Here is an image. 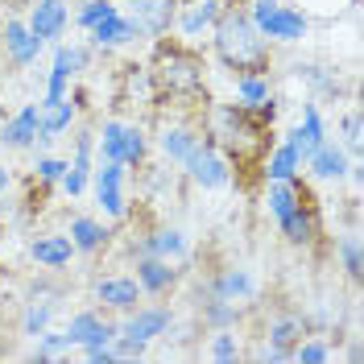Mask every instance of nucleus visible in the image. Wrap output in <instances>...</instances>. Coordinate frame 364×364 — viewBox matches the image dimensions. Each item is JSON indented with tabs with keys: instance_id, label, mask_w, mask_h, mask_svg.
<instances>
[{
	"instance_id": "nucleus-1",
	"label": "nucleus",
	"mask_w": 364,
	"mask_h": 364,
	"mask_svg": "<svg viewBox=\"0 0 364 364\" xmlns=\"http://www.w3.org/2000/svg\"><path fill=\"white\" fill-rule=\"evenodd\" d=\"M215 50L232 70H265L269 63V42L245 9H228L215 17Z\"/></svg>"
},
{
	"instance_id": "nucleus-2",
	"label": "nucleus",
	"mask_w": 364,
	"mask_h": 364,
	"mask_svg": "<svg viewBox=\"0 0 364 364\" xmlns=\"http://www.w3.org/2000/svg\"><path fill=\"white\" fill-rule=\"evenodd\" d=\"M215 136H220V145H224L228 154H236V158H245V154L265 145L261 116L252 120V108H245V104H228V108L215 112Z\"/></svg>"
},
{
	"instance_id": "nucleus-3",
	"label": "nucleus",
	"mask_w": 364,
	"mask_h": 364,
	"mask_svg": "<svg viewBox=\"0 0 364 364\" xmlns=\"http://www.w3.org/2000/svg\"><path fill=\"white\" fill-rule=\"evenodd\" d=\"M269 211L290 245H311L315 240V220H311L306 203L298 199V191L290 182H273L269 186Z\"/></svg>"
},
{
	"instance_id": "nucleus-4",
	"label": "nucleus",
	"mask_w": 364,
	"mask_h": 364,
	"mask_svg": "<svg viewBox=\"0 0 364 364\" xmlns=\"http://www.w3.org/2000/svg\"><path fill=\"white\" fill-rule=\"evenodd\" d=\"M249 17L265 33V42H302L306 38V13L282 4V0H252Z\"/></svg>"
},
{
	"instance_id": "nucleus-5",
	"label": "nucleus",
	"mask_w": 364,
	"mask_h": 364,
	"mask_svg": "<svg viewBox=\"0 0 364 364\" xmlns=\"http://www.w3.org/2000/svg\"><path fill=\"white\" fill-rule=\"evenodd\" d=\"M158 83L166 91H199L203 87V63L186 50H161L158 58Z\"/></svg>"
},
{
	"instance_id": "nucleus-6",
	"label": "nucleus",
	"mask_w": 364,
	"mask_h": 364,
	"mask_svg": "<svg viewBox=\"0 0 364 364\" xmlns=\"http://www.w3.org/2000/svg\"><path fill=\"white\" fill-rule=\"evenodd\" d=\"M83 67H87V50H83V46H58V50H54L50 79H46V100H42V108H50V104H63V100H67L70 79H75Z\"/></svg>"
},
{
	"instance_id": "nucleus-7",
	"label": "nucleus",
	"mask_w": 364,
	"mask_h": 364,
	"mask_svg": "<svg viewBox=\"0 0 364 364\" xmlns=\"http://www.w3.org/2000/svg\"><path fill=\"white\" fill-rule=\"evenodd\" d=\"M178 13V0H124V17H133L145 38H161Z\"/></svg>"
},
{
	"instance_id": "nucleus-8",
	"label": "nucleus",
	"mask_w": 364,
	"mask_h": 364,
	"mask_svg": "<svg viewBox=\"0 0 364 364\" xmlns=\"http://www.w3.org/2000/svg\"><path fill=\"white\" fill-rule=\"evenodd\" d=\"M170 323H174V315H170L166 306H133L129 318L116 327V336H129V340L149 343V340H158V336H166Z\"/></svg>"
},
{
	"instance_id": "nucleus-9",
	"label": "nucleus",
	"mask_w": 364,
	"mask_h": 364,
	"mask_svg": "<svg viewBox=\"0 0 364 364\" xmlns=\"http://www.w3.org/2000/svg\"><path fill=\"white\" fill-rule=\"evenodd\" d=\"M186 166V174H191V182H199L203 191H220V186H228V178H232V170H228V161L211 149V145H203L199 141V149L191 154V158L182 161Z\"/></svg>"
},
{
	"instance_id": "nucleus-10",
	"label": "nucleus",
	"mask_w": 364,
	"mask_h": 364,
	"mask_svg": "<svg viewBox=\"0 0 364 364\" xmlns=\"http://www.w3.org/2000/svg\"><path fill=\"white\" fill-rule=\"evenodd\" d=\"M87 33H91V46H95V50H116V46H129V42H136V38H145V33L136 29L133 17H124L120 9L108 13L104 21H95Z\"/></svg>"
},
{
	"instance_id": "nucleus-11",
	"label": "nucleus",
	"mask_w": 364,
	"mask_h": 364,
	"mask_svg": "<svg viewBox=\"0 0 364 364\" xmlns=\"http://www.w3.org/2000/svg\"><path fill=\"white\" fill-rule=\"evenodd\" d=\"M63 331H67L70 348H91V343H112L116 340V323L100 318L95 311H79Z\"/></svg>"
},
{
	"instance_id": "nucleus-12",
	"label": "nucleus",
	"mask_w": 364,
	"mask_h": 364,
	"mask_svg": "<svg viewBox=\"0 0 364 364\" xmlns=\"http://www.w3.org/2000/svg\"><path fill=\"white\" fill-rule=\"evenodd\" d=\"M124 170L120 161H100L95 170V199L108 215H124Z\"/></svg>"
},
{
	"instance_id": "nucleus-13",
	"label": "nucleus",
	"mask_w": 364,
	"mask_h": 364,
	"mask_svg": "<svg viewBox=\"0 0 364 364\" xmlns=\"http://www.w3.org/2000/svg\"><path fill=\"white\" fill-rule=\"evenodd\" d=\"M67 21H70V13L63 0H38L33 13H29V29H33L38 42H58L67 33Z\"/></svg>"
},
{
	"instance_id": "nucleus-14",
	"label": "nucleus",
	"mask_w": 364,
	"mask_h": 364,
	"mask_svg": "<svg viewBox=\"0 0 364 364\" xmlns=\"http://www.w3.org/2000/svg\"><path fill=\"white\" fill-rule=\"evenodd\" d=\"M38 124H42V104H25L13 120L0 124V145L4 149H29L38 136Z\"/></svg>"
},
{
	"instance_id": "nucleus-15",
	"label": "nucleus",
	"mask_w": 364,
	"mask_h": 364,
	"mask_svg": "<svg viewBox=\"0 0 364 364\" xmlns=\"http://www.w3.org/2000/svg\"><path fill=\"white\" fill-rule=\"evenodd\" d=\"M0 42H4V50H9V58L17 63V67H29V63H38V54H42V46L33 38V29L25 21H4V29H0Z\"/></svg>"
},
{
	"instance_id": "nucleus-16",
	"label": "nucleus",
	"mask_w": 364,
	"mask_h": 364,
	"mask_svg": "<svg viewBox=\"0 0 364 364\" xmlns=\"http://www.w3.org/2000/svg\"><path fill=\"white\" fill-rule=\"evenodd\" d=\"M323 141H327V124H323L318 104H302V120H298V129L290 133V145L298 149V158L306 161L318 145H323Z\"/></svg>"
},
{
	"instance_id": "nucleus-17",
	"label": "nucleus",
	"mask_w": 364,
	"mask_h": 364,
	"mask_svg": "<svg viewBox=\"0 0 364 364\" xmlns=\"http://www.w3.org/2000/svg\"><path fill=\"white\" fill-rule=\"evenodd\" d=\"M91 141H95L91 133H79V136H75V161L67 166V174L58 178L70 199H79V195L87 191V182H91Z\"/></svg>"
},
{
	"instance_id": "nucleus-18",
	"label": "nucleus",
	"mask_w": 364,
	"mask_h": 364,
	"mask_svg": "<svg viewBox=\"0 0 364 364\" xmlns=\"http://www.w3.org/2000/svg\"><path fill=\"white\" fill-rule=\"evenodd\" d=\"M95 298L104 306L129 315L136 302H141V286H136V277H104V282H95Z\"/></svg>"
},
{
	"instance_id": "nucleus-19",
	"label": "nucleus",
	"mask_w": 364,
	"mask_h": 364,
	"mask_svg": "<svg viewBox=\"0 0 364 364\" xmlns=\"http://www.w3.org/2000/svg\"><path fill=\"white\" fill-rule=\"evenodd\" d=\"M58 315V294L54 290H33V298L25 302V318H21V331L29 336V340H38L46 327H50V318Z\"/></svg>"
},
{
	"instance_id": "nucleus-20",
	"label": "nucleus",
	"mask_w": 364,
	"mask_h": 364,
	"mask_svg": "<svg viewBox=\"0 0 364 364\" xmlns=\"http://www.w3.org/2000/svg\"><path fill=\"white\" fill-rule=\"evenodd\" d=\"M302 166H311V174H315V178H343L352 161H348V149H343V145H336V141H323V145H318V149L302 161Z\"/></svg>"
},
{
	"instance_id": "nucleus-21",
	"label": "nucleus",
	"mask_w": 364,
	"mask_h": 364,
	"mask_svg": "<svg viewBox=\"0 0 364 364\" xmlns=\"http://www.w3.org/2000/svg\"><path fill=\"white\" fill-rule=\"evenodd\" d=\"M29 257L38 265H46V269H63V265H70V257H75V245H70V236H38L29 245Z\"/></svg>"
},
{
	"instance_id": "nucleus-22",
	"label": "nucleus",
	"mask_w": 364,
	"mask_h": 364,
	"mask_svg": "<svg viewBox=\"0 0 364 364\" xmlns=\"http://www.w3.org/2000/svg\"><path fill=\"white\" fill-rule=\"evenodd\" d=\"M174 282H178V273L170 269V261H161V257H141V261H136V286H141V290L161 294V290H170Z\"/></svg>"
},
{
	"instance_id": "nucleus-23",
	"label": "nucleus",
	"mask_w": 364,
	"mask_h": 364,
	"mask_svg": "<svg viewBox=\"0 0 364 364\" xmlns=\"http://www.w3.org/2000/svg\"><path fill=\"white\" fill-rule=\"evenodd\" d=\"M141 257H161V261H170V257H186V236H182L178 228H158L154 236H145L141 245H136Z\"/></svg>"
},
{
	"instance_id": "nucleus-24",
	"label": "nucleus",
	"mask_w": 364,
	"mask_h": 364,
	"mask_svg": "<svg viewBox=\"0 0 364 364\" xmlns=\"http://www.w3.org/2000/svg\"><path fill=\"white\" fill-rule=\"evenodd\" d=\"M207 286L220 298H228V302H249V298L257 294V282H252L249 269H224L220 277H211Z\"/></svg>"
},
{
	"instance_id": "nucleus-25",
	"label": "nucleus",
	"mask_w": 364,
	"mask_h": 364,
	"mask_svg": "<svg viewBox=\"0 0 364 364\" xmlns=\"http://www.w3.org/2000/svg\"><path fill=\"white\" fill-rule=\"evenodd\" d=\"M158 149L170 161H178V166H182V161L199 149V136L191 133V129H182V124H166V129H161V136H158Z\"/></svg>"
},
{
	"instance_id": "nucleus-26",
	"label": "nucleus",
	"mask_w": 364,
	"mask_h": 364,
	"mask_svg": "<svg viewBox=\"0 0 364 364\" xmlns=\"http://www.w3.org/2000/svg\"><path fill=\"white\" fill-rule=\"evenodd\" d=\"M224 13V4L220 0H195L186 13L178 17V29H182V38H199L203 29H211L215 25V17Z\"/></svg>"
},
{
	"instance_id": "nucleus-27",
	"label": "nucleus",
	"mask_w": 364,
	"mask_h": 364,
	"mask_svg": "<svg viewBox=\"0 0 364 364\" xmlns=\"http://www.w3.org/2000/svg\"><path fill=\"white\" fill-rule=\"evenodd\" d=\"M108 228L100 224V220H87V215H79V220H70V245H75V252H95L108 245Z\"/></svg>"
},
{
	"instance_id": "nucleus-28",
	"label": "nucleus",
	"mask_w": 364,
	"mask_h": 364,
	"mask_svg": "<svg viewBox=\"0 0 364 364\" xmlns=\"http://www.w3.org/2000/svg\"><path fill=\"white\" fill-rule=\"evenodd\" d=\"M199 315H203V323H211V327H232V323H236V302H228V298H220L211 286H203V290H199Z\"/></svg>"
},
{
	"instance_id": "nucleus-29",
	"label": "nucleus",
	"mask_w": 364,
	"mask_h": 364,
	"mask_svg": "<svg viewBox=\"0 0 364 364\" xmlns=\"http://www.w3.org/2000/svg\"><path fill=\"white\" fill-rule=\"evenodd\" d=\"M298 170H302V158H298V149L290 141H282L269 154V161H265V174H269L273 182H294Z\"/></svg>"
},
{
	"instance_id": "nucleus-30",
	"label": "nucleus",
	"mask_w": 364,
	"mask_h": 364,
	"mask_svg": "<svg viewBox=\"0 0 364 364\" xmlns=\"http://www.w3.org/2000/svg\"><path fill=\"white\" fill-rule=\"evenodd\" d=\"M124 120H104V133H100V158L104 161H120L124 166Z\"/></svg>"
},
{
	"instance_id": "nucleus-31",
	"label": "nucleus",
	"mask_w": 364,
	"mask_h": 364,
	"mask_svg": "<svg viewBox=\"0 0 364 364\" xmlns=\"http://www.w3.org/2000/svg\"><path fill=\"white\" fill-rule=\"evenodd\" d=\"M302 331H306V323H302V318H294V315L273 318V323H269V343H273V348L294 352V343L302 340Z\"/></svg>"
},
{
	"instance_id": "nucleus-32",
	"label": "nucleus",
	"mask_w": 364,
	"mask_h": 364,
	"mask_svg": "<svg viewBox=\"0 0 364 364\" xmlns=\"http://www.w3.org/2000/svg\"><path fill=\"white\" fill-rule=\"evenodd\" d=\"M236 100H240L245 108H257V104L269 100V83H265L261 75H240V79H236Z\"/></svg>"
},
{
	"instance_id": "nucleus-33",
	"label": "nucleus",
	"mask_w": 364,
	"mask_h": 364,
	"mask_svg": "<svg viewBox=\"0 0 364 364\" xmlns=\"http://www.w3.org/2000/svg\"><path fill=\"white\" fill-rule=\"evenodd\" d=\"M340 257H343V269H348V277L356 282V277L364 273V252H360V236H356V232L340 236Z\"/></svg>"
},
{
	"instance_id": "nucleus-34",
	"label": "nucleus",
	"mask_w": 364,
	"mask_h": 364,
	"mask_svg": "<svg viewBox=\"0 0 364 364\" xmlns=\"http://www.w3.org/2000/svg\"><path fill=\"white\" fill-rule=\"evenodd\" d=\"M63 352H70L67 331H50V327H46L42 336H38V348H33V360H54V356H63Z\"/></svg>"
},
{
	"instance_id": "nucleus-35",
	"label": "nucleus",
	"mask_w": 364,
	"mask_h": 364,
	"mask_svg": "<svg viewBox=\"0 0 364 364\" xmlns=\"http://www.w3.org/2000/svg\"><path fill=\"white\" fill-rule=\"evenodd\" d=\"M207 352H211V360H236V356H240V343H236V336H232L228 327H215Z\"/></svg>"
},
{
	"instance_id": "nucleus-36",
	"label": "nucleus",
	"mask_w": 364,
	"mask_h": 364,
	"mask_svg": "<svg viewBox=\"0 0 364 364\" xmlns=\"http://www.w3.org/2000/svg\"><path fill=\"white\" fill-rule=\"evenodd\" d=\"M290 360H302V364H323V360H331V348L323 340H302L290 352Z\"/></svg>"
},
{
	"instance_id": "nucleus-37",
	"label": "nucleus",
	"mask_w": 364,
	"mask_h": 364,
	"mask_svg": "<svg viewBox=\"0 0 364 364\" xmlns=\"http://www.w3.org/2000/svg\"><path fill=\"white\" fill-rule=\"evenodd\" d=\"M108 13H116L112 0H83V4H79V17H75V21L83 25V29H91L95 21H104Z\"/></svg>"
},
{
	"instance_id": "nucleus-38",
	"label": "nucleus",
	"mask_w": 364,
	"mask_h": 364,
	"mask_svg": "<svg viewBox=\"0 0 364 364\" xmlns=\"http://www.w3.org/2000/svg\"><path fill=\"white\" fill-rule=\"evenodd\" d=\"M141 161H145V133L129 124L124 129V166H141Z\"/></svg>"
},
{
	"instance_id": "nucleus-39",
	"label": "nucleus",
	"mask_w": 364,
	"mask_h": 364,
	"mask_svg": "<svg viewBox=\"0 0 364 364\" xmlns=\"http://www.w3.org/2000/svg\"><path fill=\"white\" fill-rule=\"evenodd\" d=\"M360 145H364V129H360V112H348L343 116V149L360 158Z\"/></svg>"
},
{
	"instance_id": "nucleus-40",
	"label": "nucleus",
	"mask_w": 364,
	"mask_h": 364,
	"mask_svg": "<svg viewBox=\"0 0 364 364\" xmlns=\"http://www.w3.org/2000/svg\"><path fill=\"white\" fill-rule=\"evenodd\" d=\"M67 166H70V161H63V158H38L33 170H38V178H42V182H58L63 174H67Z\"/></svg>"
},
{
	"instance_id": "nucleus-41",
	"label": "nucleus",
	"mask_w": 364,
	"mask_h": 364,
	"mask_svg": "<svg viewBox=\"0 0 364 364\" xmlns=\"http://www.w3.org/2000/svg\"><path fill=\"white\" fill-rule=\"evenodd\" d=\"M83 356H87L91 364H116L112 343H91V348H83Z\"/></svg>"
},
{
	"instance_id": "nucleus-42",
	"label": "nucleus",
	"mask_w": 364,
	"mask_h": 364,
	"mask_svg": "<svg viewBox=\"0 0 364 364\" xmlns=\"http://www.w3.org/2000/svg\"><path fill=\"white\" fill-rule=\"evenodd\" d=\"M302 4H306V9H315V13H327V17H331V13H340L343 4H356V0H302Z\"/></svg>"
},
{
	"instance_id": "nucleus-43",
	"label": "nucleus",
	"mask_w": 364,
	"mask_h": 364,
	"mask_svg": "<svg viewBox=\"0 0 364 364\" xmlns=\"http://www.w3.org/2000/svg\"><path fill=\"white\" fill-rule=\"evenodd\" d=\"M257 360H265V364H286V360H290V352H286V348H273V343H265V348L257 352Z\"/></svg>"
},
{
	"instance_id": "nucleus-44",
	"label": "nucleus",
	"mask_w": 364,
	"mask_h": 364,
	"mask_svg": "<svg viewBox=\"0 0 364 364\" xmlns=\"http://www.w3.org/2000/svg\"><path fill=\"white\" fill-rule=\"evenodd\" d=\"M9 182H13V174H9V170H4V166H0V195H4V191H9Z\"/></svg>"
}]
</instances>
